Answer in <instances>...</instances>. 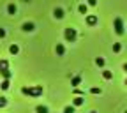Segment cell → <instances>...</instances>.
Masks as SVG:
<instances>
[{"instance_id":"6da1fadb","label":"cell","mask_w":127,"mask_h":113,"mask_svg":"<svg viewBox=\"0 0 127 113\" xmlns=\"http://www.w3.org/2000/svg\"><path fill=\"white\" fill-rule=\"evenodd\" d=\"M21 94L28 95V97H39V95H42V87L41 85H37V87H23Z\"/></svg>"},{"instance_id":"7a4b0ae2","label":"cell","mask_w":127,"mask_h":113,"mask_svg":"<svg viewBox=\"0 0 127 113\" xmlns=\"http://www.w3.org/2000/svg\"><path fill=\"white\" fill-rule=\"evenodd\" d=\"M64 37H65V41H67V42H74V41L78 39V32H76V28L67 27L65 30H64Z\"/></svg>"},{"instance_id":"3957f363","label":"cell","mask_w":127,"mask_h":113,"mask_svg":"<svg viewBox=\"0 0 127 113\" xmlns=\"http://www.w3.org/2000/svg\"><path fill=\"white\" fill-rule=\"evenodd\" d=\"M113 27H115V32L118 36H122L124 32H125V28H124V21H122V18H115V21H113Z\"/></svg>"},{"instance_id":"277c9868","label":"cell","mask_w":127,"mask_h":113,"mask_svg":"<svg viewBox=\"0 0 127 113\" xmlns=\"http://www.w3.org/2000/svg\"><path fill=\"white\" fill-rule=\"evenodd\" d=\"M53 16H55L57 20H62V18H64V9H60V7L53 9Z\"/></svg>"},{"instance_id":"5b68a950","label":"cell","mask_w":127,"mask_h":113,"mask_svg":"<svg viewBox=\"0 0 127 113\" xmlns=\"http://www.w3.org/2000/svg\"><path fill=\"white\" fill-rule=\"evenodd\" d=\"M83 103H85V99L81 97V95H76V97L72 99V106H81Z\"/></svg>"},{"instance_id":"8992f818","label":"cell","mask_w":127,"mask_h":113,"mask_svg":"<svg viewBox=\"0 0 127 113\" xmlns=\"http://www.w3.org/2000/svg\"><path fill=\"white\" fill-rule=\"evenodd\" d=\"M87 23H88L90 27H94L95 23H97V16H94V14H90V16H87Z\"/></svg>"},{"instance_id":"52a82bcc","label":"cell","mask_w":127,"mask_h":113,"mask_svg":"<svg viewBox=\"0 0 127 113\" xmlns=\"http://www.w3.org/2000/svg\"><path fill=\"white\" fill-rule=\"evenodd\" d=\"M55 50H57V55H64V53H65V46H64V44H60V42H57V48H55Z\"/></svg>"},{"instance_id":"ba28073f","label":"cell","mask_w":127,"mask_h":113,"mask_svg":"<svg viewBox=\"0 0 127 113\" xmlns=\"http://www.w3.org/2000/svg\"><path fill=\"white\" fill-rule=\"evenodd\" d=\"M71 85H72L74 88H76L78 85H81V78H79V76H72V78H71Z\"/></svg>"},{"instance_id":"9c48e42d","label":"cell","mask_w":127,"mask_h":113,"mask_svg":"<svg viewBox=\"0 0 127 113\" xmlns=\"http://www.w3.org/2000/svg\"><path fill=\"white\" fill-rule=\"evenodd\" d=\"M23 30L25 32H34L35 30V25L34 23H23Z\"/></svg>"},{"instance_id":"30bf717a","label":"cell","mask_w":127,"mask_h":113,"mask_svg":"<svg viewBox=\"0 0 127 113\" xmlns=\"http://www.w3.org/2000/svg\"><path fill=\"white\" fill-rule=\"evenodd\" d=\"M9 69V62L7 60H0V73H4Z\"/></svg>"},{"instance_id":"8fae6325","label":"cell","mask_w":127,"mask_h":113,"mask_svg":"<svg viewBox=\"0 0 127 113\" xmlns=\"http://www.w3.org/2000/svg\"><path fill=\"white\" fill-rule=\"evenodd\" d=\"M7 14H11V16L16 14V5H14V4H9V5H7Z\"/></svg>"},{"instance_id":"7c38bea8","label":"cell","mask_w":127,"mask_h":113,"mask_svg":"<svg viewBox=\"0 0 127 113\" xmlns=\"http://www.w3.org/2000/svg\"><path fill=\"white\" fill-rule=\"evenodd\" d=\"M9 51H11V55H18V53H20V48H18V44H12V46L9 48Z\"/></svg>"},{"instance_id":"4fadbf2b","label":"cell","mask_w":127,"mask_h":113,"mask_svg":"<svg viewBox=\"0 0 127 113\" xmlns=\"http://www.w3.org/2000/svg\"><path fill=\"white\" fill-rule=\"evenodd\" d=\"M78 11H79V14H87L88 12V5L87 4H81V5L78 7Z\"/></svg>"},{"instance_id":"5bb4252c","label":"cell","mask_w":127,"mask_h":113,"mask_svg":"<svg viewBox=\"0 0 127 113\" xmlns=\"http://www.w3.org/2000/svg\"><path fill=\"white\" fill-rule=\"evenodd\" d=\"M0 76H2L4 79H11L12 73H11V69H7V71H4V73H0Z\"/></svg>"},{"instance_id":"9a60e30c","label":"cell","mask_w":127,"mask_h":113,"mask_svg":"<svg viewBox=\"0 0 127 113\" xmlns=\"http://www.w3.org/2000/svg\"><path fill=\"white\" fill-rule=\"evenodd\" d=\"M102 78L104 79H111V78H113V73H111V71H102Z\"/></svg>"},{"instance_id":"2e32d148","label":"cell","mask_w":127,"mask_h":113,"mask_svg":"<svg viewBox=\"0 0 127 113\" xmlns=\"http://www.w3.org/2000/svg\"><path fill=\"white\" fill-rule=\"evenodd\" d=\"M64 113H76V106H65L64 108Z\"/></svg>"},{"instance_id":"e0dca14e","label":"cell","mask_w":127,"mask_h":113,"mask_svg":"<svg viewBox=\"0 0 127 113\" xmlns=\"http://www.w3.org/2000/svg\"><path fill=\"white\" fill-rule=\"evenodd\" d=\"M9 87H11V81L9 79H4L2 81V90H9Z\"/></svg>"},{"instance_id":"ac0fdd59","label":"cell","mask_w":127,"mask_h":113,"mask_svg":"<svg viewBox=\"0 0 127 113\" xmlns=\"http://www.w3.org/2000/svg\"><path fill=\"white\" fill-rule=\"evenodd\" d=\"M95 64H97L99 67H104V58L102 57H97V58H95Z\"/></svg>"},{"instance_id":"d6986e66","label":"cell","mask_w":127,"mask_h":113,"mask_svg":"<svg viewBox=\"0 0 127 113\" xmlns=\"http://www.w3.org/2000/svg\"><path fill=\"white\" fill-rule=\"evenodd\" d=\"M35 111H37V113H48V108H46V106H37Z\"/></svg>"},{"instance_id":"ffe728a7","label":"cell","mask_w":127,"mask_h":113,"mask_svg":"<svg viewBox=\"0 0 127 113\" xmlns=\"http://www.w3.org/2000/svg\"><path fill=\"white\" fill-rule=\"evenodd\" d=\"M120 50H122V44H120V42H115V44H113V51H115V53H118Z\"/></svg>"},{"instance_id":"44dd1931","label":"cell","mask_w":127,"mask_h":113,"mask_svg":"<svg viewBox=\"0 0 127 113\" xmlns=\"http://www.w3.org/2000/svg\"><path fill=\"white\" fill-rule=\"evenodd\" d=\"M5 104H7V99L5 97H0V108H4Z\"/></svg>"},{"instance_id":"7402d4cb","label":"cell","mask_w":127,"mask_h":113,"mask_svg":"<svg viewBox=\"0 0 127 113\" xmlns=\"http://www.w3.org/2000/svg\"><path fill=\"white\" fill-rule=\"evenodd\" d=\"M90 92H92V94H101V88H97V87H94V88H90Z\"/></svg>"},{"instance_id":"603a6c76","label":"cell","mask_w":127,"mask_h":113,"mask_svg":"<svg viewBox=\"0 0 127 113\" xmlns=\"http://www.w3.org/2000/svg\"><path fill=\"white\" fill-rule=\"evenodd\" d=\"M0 37H5V30L4 28H0Z\"/></svg>"},{"instance_id":"cb8c5ba5","label":"cell","mask_w":127,"mask_h":113,"mask_svg":"<svg viewBox=\"0 0 127 113\" xmlns=\"http://www.w3.org/2000/svg\"><path fill=\"white\" fill-rule=\"evenodd\" d=\"M97 4V0H88V5H95Z\"/></svg>"},{"instance_id":"d4e9b609","label":"cell","mask_w":127,"mask_h":113,"mask_svg":"<svg viewBox=\"0 0 127 113\" xmlns=\"http://www.w3.org/2000/svg\"><path fill=\"white\" fill-rule=\"evenodd\" d=\"M124 71H125V73H127V62H125V64H124Z\"/></svg>"},{"instance_id":"484cf974","label":"cell","mask_w":127,"mask_h":113,"mask_svg":"<svg viewBox=\"0 0 127 113\" xmlns=\"http://www.w3.org/2000/svg\"><path fill=\"white\" fill-rule=\"evenodd\" d=\"M90 113H97V111H90Z\"/></svg>"},{"instance_id":"4316f807","label":"cell","mask_w":127,"mask_h":113,"mask_svg":"<svg viewBox=\"0 0 127 113\" xmlns=\"http://www.w3.org/2000/svg\"><path fill=\"white\" fill-rule=\"evenodd\" d=\"M125 113H127V111H125Z\"/></svg>"},{"instance_id":"83f0119b","label":"cell","mask_w":127,"mask_h":113,"mask_svg":"<svg viewBox=\"0 0 127 113\" xmlns=\"http://www.w3.org/2000/svg\"><path fill=\"white\" fill-rule=\"evenodd\" d=\"M125 83H127V81H125Z\"/></svg>"}]
</instances>
